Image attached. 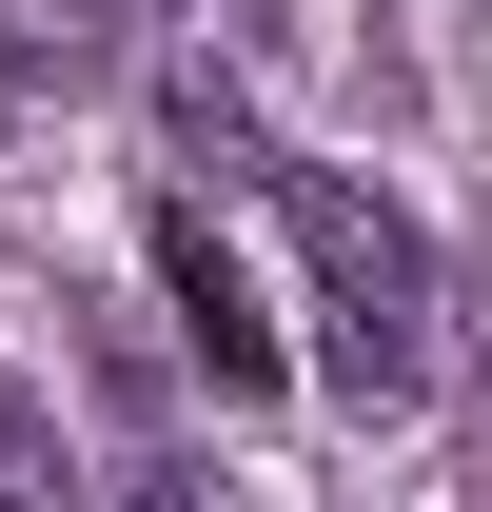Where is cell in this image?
<instances>
[{"instance_id": "1", "label": "cell", "mask_w": 492, "mask_h": 512, "mask_svg": "<svg viewBox=\"0 0 492 512\" xmlns=\"http://www.w3.org/2000/svg\"><path fill=\"white\" fill-rule=\"evenodd\" d=\"M276 217H296L335 394H355V414H414L433 394V256H414V217H394L374 178H335V158H276Z\"/></svg>"}, {"instance_id": "2", "label": "cell", "mask_w": 492, "mask_h": 512, "mask_svg": "<svg viewBox=\"0 0 492 512\" xmlns=\"http://www.w3.org/2000/svg\"><path fill=\"white\" fill-rule=\"evenodd\" d=\"M158 276H178V335L217 355V394H276V316H256V276L217 217H158Z\"/></svg>"}, {"instance_id": "3", "label": "cell", "mask_w": 492, "mask_h": 512, "mask_svg": "<svg viewBox=\"0 0 492 512\" xmlns=\"http://www.w3.org/2000/svg\"><path fill=\"white\" fill-rule=\"evenodd\" d=\"M158 119H178L197 158H217V178H276V158H256V99H237L217 60H178V79H158Z\"/></svg>"}, {"instance_id": "4", "label": "cell", "mask_w": 492, "mask_h": 512, "mask_svg": "<svg viewBox=\"0 0 492 512\" xmlns=\"http://www.w3.org/2000/svg\"><path fill=\"white\" fill-rule=\"evenodd\" d=\"M0 512H60V434H40L20 375H0Z\"/></svg>"}, {"instance_id": "5", "label": "cell", "mask_w": 492, "mask_h": 512, "mask_svg": "<svg viewBox=\"0 0 492 512\" xmlns=\"http://www.w3.org/2000/svg\"><path fill=\"white\" fill-rule=\"evenodd\" d=\"M119 512H237V493H217V473H138Z\"/></svg>"}]
</instances>
